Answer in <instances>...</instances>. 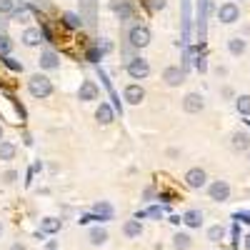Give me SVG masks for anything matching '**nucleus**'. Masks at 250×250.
<instances>
[{"label": "nucleus", "instance_id": "29", "mask_svg": "<svg viewBox=\"0 0 250 250\" xmlns=\"http://www.w3.org/2000/svg\"><path fill=\"white\" fill-rule=\"evenodd\" d=\"M3 62H5V65H8L13 73H23V62H20V60H15V58L5 55V58H3Z\"/></svg>", "mask_w": 250, "mask_h": 250}, {"label": "nucleus", "instance_id": "38", "mask_svg": "<svg viewBox=\"0 0 250 250\" xmlns=\"http://www.w3.org/2000/svg\"><path fill=\"white\" fill-rule=\"evenodd\" d=\"M170 223H173V225H180V223H183V215H170Z\"/></svg>", "mask_w": 250, "mask_h": 250}, {"label": "nucleus", "instance_id": "18", "mask_svg": "<svg viewBox=\"0 0 250 250\" xmlns=\"http://www.w3.org/2000/svg\"><path fill=\"white\" fill-rule=\"evenodd\" d=\"M108 230H105V228H90V233H88V240H90V245H105L108 243Z\"/></svg>", "mask_w": 250, "mask_h": 250}, {"label": "nucleus", "instance_id": "14", "mask_svg": "<svg viewBox=\"0 0 250 250\" xmlns=\"http://www.w3.org/2000/svg\"><path fill=\"white\" fill-rule=\"evenodd\" d=\"M113 118H115L113 108L108 105V103H100L98 110H95V120H98L100 125H110V123H113Z\"/></svg>", "mask_w": 250, "mask_h": 250}, {"label": "nucleus", "instance_id": "16", "mask_svg": "<svg viewBox=\"0 0 250 250\" xmlns=\"http://www.w3.org/2000/svg\"><path fill=\"white\" fill-rule=\"evenodd\" d=\"M93 213L98 215V220H113V205L110 203H105V200H100V203H95L93 205Z\"/></svg>", "mask_w": 250, "mask_h": 250}, {"label": "nucleus", "instance_id": "27", "mask_svg": "<svg viewBox=\"0 0 250 250\" xmlns=\"http://www.w3.org/2000/svg\"><path fill=\"white\" fill-rule=\"evenodd\" d=\"M235 108H238V113L250 115V95H240V98L235 100Z\"/></svg>", "mask_w": 250, "mask_h": 250}, {"label": "nucleus", "instance_id": "24", "mask_svg": "<svg viewBox=\"0 0 250 250\" xmlns=\"http://www.w3.org/2000/svg\"><path fill=\"white\" fill-rule=\"evenodd\" d=\"M225 238V228L223 225H210V228H208V240H210V243H220Z\"/></svg>", "mask_w": 250, "mask_h": 250}, {"label": "nucleus", "instance_id": "26", "mask_svg": "<svg viewBox=\"0 0 250 250\" xmlns=\"http://www.w3.org/2000/svg\"><path fill=\"white\" fill-rule=\"evenodd\" d=\"M10 18L18 20V23H28V20H30V10H28L25 5H20V8H15V10L10 13Z\"/></svg>", "mask_w": 250, "mask_h": 250}, {"label": "nucleus", "instance_id": "7", "mask_svg": "<svg viewBox=\"0 0 250 250\" xmlns=\"http://www.w3.org/2000/svg\"><path fill=\"white\" fill-rule=\"evenodd\" d=\"M238 18H240V8L235 3H223L218 8V20L225 25H230V23H238Z\"/></svg>", "mask_w": 250, "mask_h": 250}, {"label": "nucleus", "instance_id": "4", "mask_svg": "<svg viewBox=\"0 0 250 250\" xmlns=\"http://www.w3.org/2000/svg\"><path fill=\"white\" fill-rule=\"evenodd\" d=\"M128 43L133 48H145V45H150V30L145 28V25H133L130 28V38H128Z\"/></svg>", "mask_w": 250, "mask_h": 250}, {"label": "nucleus", "instance_id": "3", "mask_svg": "<svg viewBox=\"0 0 250 250\" xmlns=\"http://www.w3.org/2000/svg\"><path fill=\"white\" fill-rule=\"evenodd\" d=\"M128 75L133 78V80H145L150 75V65H148V60L145 58H133V60H128Z\"/></svg>", "mask_w": 250, "mask_h": 250}, {"label": "nucleus", "instance_id": "10", "mask_svg": "<svg viewBox=\"0 0 250 250\" xmlns=\"http://www.w3.org/2000/svg\"><path fill=\"white\" fill-rule=\"evenodd\" d=\"M203 108H205V100H203L200 93H188L183 98V110L185 113H200Z\"/></svg>", "mask_w": 250, "mask_h": 250}, {"label": "nucleus", "instance_id": "39", "mask_svg": "<svg viewBox=\"0 0 250 250\" xmlns=\"http://www.w3.org/2000/svg\"><path fill=\"white\" fill-rule=\"evenodd\" d=\"M10 250H28V248H25L23 243H13V245H10Z\"/></svg>", "mask_w": 250, "mask_h": 250}, {"label": "nucleus", "instance_id": "25", "mask_svg": "<svg viewBox=\"0 0 250 250\" xmlns=\"http://www.w3.org/2000/svg\"><path fill=\"white\" fill-rule=\"evenodd\" d=\"M80 8L85 10V18H83V20H88V25H93L95 23V3H93V0H83Z\"/></svg>", "mask_w": 250, "mask_h": 250}, {"label": "nucleus", "instance_id": "32", "mask_svg": "<svg viewBox=\"0 0 250 250\" xmlns=\"http://www.w3.org/2000/svg\"><path fill=\"white\" fill-rule=\"evenodd\" d=\"M148 5H150V10H165V5H168V0H148Z\"/></svg>", "mask_w": 250, "mask_h": 250}, {"label": "nucleus", "instance_id": "35", "mask_svg": "<svg viewBox=\"0 0 250 250\" xmlns=\"http://www.w3.org/2000/svg\"><path fill=\"white\" fill-rule=\"evenodd\" d=\"M235 218H238V220H243V223H250V213H245V210L235 213Z\"/></svg>", "mask_w": 250, "mask_h": 250}, {"label": "nucleus", "instance_id": "42", "mask_svg": "<svg viewBox=\"0 0 250 250\" xmlns=\"http://www.w3.org/2000/svg\"><path fill=\"white\" fill-rule=\"evenodd\" d=\"M0 140H3V128H0Z\"/></svg>", "mask_w": 250, "mask_h": 250}, {"label": "nucleus", "instance_id": "41", "mask_svg": "<svg viewBox=\"0 0 250 250\" xmlns=\"http://www.w3.org/2000/svg\"><path fill=\"white\" fill-rule=\"evenodd\" d=\"M0 235H3V223H0Z\"/></svg>", "mask_w": 250, "mask_h": 250}, {"label": "nucleus", "instance_id": "12", "mask_svg": "<svg viewBox=\"0 0 250 250\" xmlns=\"http://www.w3.org/2000/svg\"><path fill=\"white\" fill-rule=\"evenodd\" d=\"M38 65L45 68V70H58L60 68V58L53 50H43V53H40V58H38Z\"/></svg>", "mask_w": 250, "mask_h": 250}, {"label": "nucleus", "instance_id": "31", "mask_svg": "<svg viewBox=\"0 0 250 250\" xmlns=\"http://www.w3.org/2000/svg\"><path fill=\"white\" fill-rule=\"evenodd\" d=\"M103 58V53H100V48L95 45V48H88V53H85V60H90V62H98Z\"/></svg>", "mask_w": 250, "mask_h": 250}, {"label": "nucleus", "instance_id": "34", "mask_svg": "<svg viewBox=\"0 0 250 250\" xmlns=\"http://www.w3.org/2000/svg\"><path fill=\"white\" fill-rule=\"evenodd\" d=\"M145 215H148V218H155V220H160V215H163V213H160V208H155V205H153V208H148V210H145Z\"/></svg>", "mask_w": 250, "mask_h": 250}, {"label": "nucleus", "instance_id": "40", "mask_svg": "<svg viewBox=\"0 0 250 250\" xmlns=\"http://www.w3.org/2000/svg\"><path fill=\"white\" fill-rule=\"evenodd\" d=\"M243 245H245V250H250V235H245V240H243Z\"/></svg>", "mask_w": 250, "mask_h": 250}, {"label": "nucleus", "instance_id": "6", "mask_svg": "<svg viewBox=\"0 0 250 250\" xmlns=\"http://www.w3.org/2000/svg\"><path fill=\"white\" fill-rule=\"evenodd\" d=\"M185 185L193 188V190H200V188L208 185V173L203 168H190L185 173Z\"/></svg>", "mask_w": 250, "mask_h": 250}, {"label": "nucleus", "instance_id": "33", "mask_svg": "<svg viewBox=\"0 0 250 250\" xmlns=\"http://www.w3.org/2000/svg\"><path fill=\"white\" fill-rule=\"evenodd\" d=\"M0 178H3V183H15V180H18V173H15V170H5Z\"/></svg>", "mask_w": 250, "mask_h": 250}, {"label": "nucleus", "instance_id": "5", "mask_svg": "<svg viewBox=\"0 0 250 250\" xmlns=\"http://www.w3.org/2000/svg\"><path fill=\"white\" fill-rule=\"evenodd\" d=\"M163 80H165V85L168 88H178L185 83V70L180 65H168L163 70Z\"/></svg>", "mask_w": 250, "mask_h": 250}, {"label": "nucleus", "instance_id": "36", "mask_svg": "<svg viewBox=\"0 0 250 250\" xmlns=\"http://www.w3.org/2000/svg\"><path fill=\"white\" fill-rule=\"evenodd\" d=\"M153 195H155V188H145V193H143V198H145V200H150Z\"/></svg>", "mask_w": 250, "mask_h": 250}, {"label": "nucleus", "instance_id": "30", "mask_svg": "<svg viewBox=\"0 0 250 250\" xmlns=\"http://www.w3.org/2000/svg\"><path fill=\"white\" fill-rule=\"evenodd\" d=\"M13 10H15L13 0H0V15H10Z\"/></svg>", "mask_w": 250, "mask_h": 250}, {"label": "nucleus", "instance_id": "17", "mask_svg": "<svg viewBox=\"0 0 250 250\" xmlns=\"http://www.w3.org/2000/svg\"><path fill=\"white\" fill-rule=\"evenodd\" d=\"M183 223H185L188 228H200V225H203V213L198 210V208H190V210L183 213Z\"/></svg>", "mask_w": 250, "mask_h": 250}, {"label": "nucleus", "instance_id": "22", "mask_svg": "<svg viewBox=\"0 0 250 250\" xmlns=\"http://www.w3.org/2000/svg\"><path fill=\"white\" fill-rule=\"evenodd\" d=\"M228 50H230V55H243L248 50V43L243 38H230L228 40Z\"/></svg>", "mask_w": 250, "mask_h": 250}, {"label": "nucleus", "instance_id": "9", "mask_svg": "<svg viewBox=\"0 0 250 250\" xmlns=\"http://www.w3.org/2000/svg\"><path fill=\"white\" fill-rule=\"evenodd\" d=\"M123 98H125V103H130V105H140L143 98H145V90H143V85H138V83H130V85H125Z\"/></svg>", "mask_w": 250, "mask_h": 250}, {"label": "nucleus", "instance_id": "8", "mask_svg": "<svg viewBox=\"0 0 250 250\" xmlns=\"http://www.w3.org/2000/svg\"><path fill=\"white\" fill-rule=\"evenodd\" d=\"M98 95H100V90H98V85H95L93 80H83V83H80V88H78V100L90 103V100H98Z\"/></svg>", "mask_w": 250, "mask_h": 250}, {"label": "nucleus", "instance_id": "21", "mask_svg": "<svg viewBox=\"0 0 250 250\" xmlns=\"http://www.w3.org/2000/svg\"><path fill=\"white\" fill-rule=\"evenodd\" d=\"M62 25L70 30H80L83 28V18L78 13H62Z\"/></svg>", "mask_w": 250, "mask_h": 250}, {"label": "nucleus", "instance_id": "15", "mask_svg": "<svg viewBox=\"0 0 250 250\" xmlns=\"http://www.w3.org/2000/svg\"><path fill=\"white\" fill-rule=\"evenodd\" d=\"M123 235H125V238H140V235H143V223H140L138 218L125 220V225H123Z\"/></svg>", "mask_w": 250, "mask_h": 250}, {"label": "nucleus", "instance_id": "23", "mask_svg": "<svg viewBox=\"0 0 250 250\" xmlns=\"http://www.w3.org/2000/svg\"><path fill=\"white\" fill-rule=\"evenodd\" d=\"M15 153H18V148L13 143H8V140H0V160H13L15 158Z\"/></svg>", "mask_w": 250, "mask_h": 250}, {"label": "nucleus", "instance_id": "43", "mask_svg": "<svg viewBox=\"0 0 250 250\" xmlns=\"http://www.w3.org/2000/svg\"><path fill=\"white\" fill-rule=\"evenodd\" d=\"M248 160H250V150H248Z\"/></svg>", "mask_w": 250, "mask_h": 250}, {"label": "nucleus", "instance_id": "1", "mask_svg": "<svg viewBox=\"0 0 250 250\" xmlns=\"http://www.w3.org/2000/svg\"><path fill=\"white\" fill-rule=\"evenodd\" d=\"M28 90H30V95L33 98H50L53 95V83H50V78H45V75H33L30 80H28Z\"/></svg>", "mask_w": 250, "mask_h": 250}, {"label": "nucleus", "instance_id": "28", "mask_svg": "<svg viewBox=\"0 0 250 250\" xmlns=\"http://www.w3.org/2000/svg\"><path fill=\"white\" fill-rule=\"evenodd\" d=\"M10 50H13V43H10V38H8L5 33H0V58L10 55Z\"/></svg>", "mask_w": 250, "mask_h": 250}, {"label": "nucleus", "instance_id": "13", "mask_svg": "<svg viewBox=\"0 0 250 250\" xmlns=\"http://www.w3.org/2000/svg\"><path fill=\"white\" fill-rule=\"evenodd\" d=\"M20 40H23V45H28V48H35V45H40V43H43V33H40L38 28H28L25 33H23V38H20Z\"/></svg>", "mask_w": 250, "mask_h": 250}, {"label": "nucleus", "instance_id": "2", "mask_svg": "<svg viewBox=\"0 0 250 250\" xmlns=\"http://www.w3.org/2000/svg\"><path fill=\"white\" fill-rule=\"evenodd\" d=\"M208 195L215 203H228L230 200V185H228V180H213L208 183Z\"/></svg>", "mask_w": 250, "mask_h": 250}, {"label": "nucleus", "instance_id": "19", "mask_svg": "<svg viewBox=\"0 0 250 250\" xmlns=\"http://www.w3.org/2000/svg\"><path fill=\"white\" fill-rule=\"evenodd\" d=\"M60 228H62V220H58V218H43L40 220V230H43L45 235L60 233Z\"/></svg>", "mask_w": 250, "mask_h": 250}, {"label": "nucleus", "instance_id": "20", "mask_svg": "<svg viewBox=\"0 0 250 250\" xmlns=\"http://www.w3.org/2000/svg\"><path fill=\"white\" fill-rule=\"evenodd\" d=\"M173 248L175 250H190L193 248V238L188 233H175L173 235Z\"/></svg>", "mask_w": 250, "mask_h": 250}, {"label": "nucleus", "instance_id": "11", "mask_svg": "<svg viewBox=\"0 0 250 250\" xmlns=\"http://www.w3.org/2000/svg\"><path fill=\"white\" fill-rule=\"evenodd\" d=\"M230 148L238 150V153L250 150V135H248L245 130H235V133L230 135Z\"/></svg>", "mask_w": 250, "mask_h": 250}, {"label": "nucleus", "instance_id": "37", "mask_svg": "<svg viewBox=\"0 0 250 250\" xmlns=\"http://www.w3.org/2000/svg\"><path fill=\"white\" fill-rule=\"evenodd\" d=\"M98 48H100V53H110V50H113V45L108 43V40H105V43H103V45H98Z\"/></svg>", "mask_w": 250, "mask_h": 250}]
</instances>
